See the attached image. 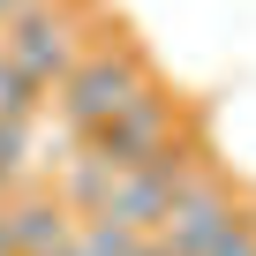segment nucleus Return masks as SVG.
<instances>
[{
  "mask_svg": "<svg viewBox=\"0 0 256 256\" xmlns=\"http://www.w3.org/2000/svg\"><path fill=\"white\" fill-rule=\"evenodd\" d=\"M23 8H30V0H0V30H8V23H16Z\"/></svg>",
  "mask_w": 256,
  "mask_h": 256,
  "instance_id": "obj_8",
  "label": "nucleus"
},
{
  "mask_svg": "<svg viewBox=\"0 0 256 256\" xmlns=\"http://www.w3.org/2000/svg\"><path fill=\"white\" fill-rule=\"evenodd\" d=\"M8 241H16V256H60L76 234H68V204H53V196H30V204H16L8 211Z\"/></svg>",
  "mask_w": 256,
  "mask_h": 256,
  "instance_id": "obj_5",
  "label": "nucleus"
},
{
  "mask_svg": "<svg viewBox=\"0 0 256 256\" xmlns=\"http://www.w3.org/2000/svg\"><path fill=\"white\" fill-rule=\"evenodd\" d=\"M106 196H113V174H106L98 158H83V166H76V181H68V204H83V211L98 218V211H106Z\"/></svg>",
  "mask_w": 256,
  "mask_h": 256,
  "instance_id": "obj_6",
  "label": "nucleus"
},
{
  "mask_svg": "<svg viewBox=\"0 0 256 256\" xmlns=\"http://www.w3.org/2000/svg\"><path fill=\"white\" fill-rule=\"evenodd\" d=\"M241 218H234V204L218 196V188H188L181 204H174V218H166V234H158V248L166 256H218V241L234 234Z\"/></svg>",
  "mask_w": 256,
  "mask_h": 256,
  "instance_id": "obj_4",
  "label": "nucleus"
},
{
  "mask_svg": "<svg viewBox=\"0 0 256 256\" xmlns=\"http://www.w3.org/2000/svg\"><path fill=\"white\" fill-rule=\"evenodd\" d=\"M136 90H144V60H136V53H120V46H113V53H83V60L60 76V120L90 136V128H106Z\"/></svg>",
  "mask_w": 256,
  "mask_h": 256,
  "instance_id": "obj_1",
  "label": "nucleus"
},
{
  "mask_svg": "<svg viewBox=\"0 0 256 256\" xmlns=\"http://www.w3.org/2000/svg\"><path fill=\"white\" fill-rule=\"evenodd\" d=\"M166 128H174V98L144 83L136 98L106 120V128H90V158H98L113 181H120V174H144V166L166 151Z\"/></svg>",
  "mask_w": 256,
  "mask_h": 256,
  "instance_id": "obj_2",
  "label": "nucleus"
},
{
  "mask_svg": "<svg viewBox=\"0 0 256 256\" xmlns=\"http://www.w3.org/2000/svg\"><path fill=\"white\" fill-rule=\"evenodd\" d=\"M0 256H16V241H8V211H0Z\"/></svg>",
  "mask_w": 256,
  "mask_h": 256,
  "instance_id": "obj_9",
  "label": "nucleus"
},
{
  "mask_svg": "<svg viewBox=\"0 0 256 256\" xmlns=\"http://www.w3.org/2000/svg\"><path fill=\"white\" fill-rule=\"evenodd\" d=\"M76 30L60 23V16H46V8H23L16 23H8V53H0V60H8V68H23L38 90L46 83H60L68 68H76V46H68Z\"/></svg>",
  "mask_w": 256,
  "mask_h": 256,
  "instance_id": "obj_3",
  "label": "nucleus"
},
{
  "mask_svg": "<svg viewBox=\"0 0 256 256\" xmlns=\"http://www.w3.org/2000/svg\"><path fill=\"white\" fill-rule=\"evenodd\" d=\"M16 166H23V128H16V120H0V188L16 181Z\"/></svg>",
  "mask_w": 256,
  "mask_h": 256,
  "instance_id": "obj_7",
  "label": "nucleus"
}]
</instances>
